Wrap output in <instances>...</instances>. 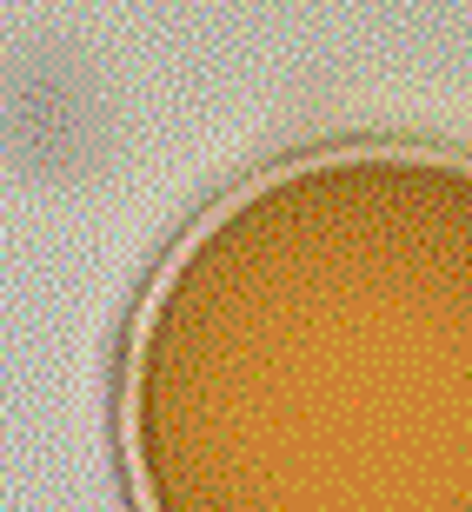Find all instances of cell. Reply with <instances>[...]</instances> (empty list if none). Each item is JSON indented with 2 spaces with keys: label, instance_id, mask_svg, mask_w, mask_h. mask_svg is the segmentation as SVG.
Masks as SVG:
<instances>
[{
  "label": "cell",
  "instance_id": "6da1fadb",
  "mask_svg": "<svg viewBox=\"0 0 472 512\" xmlns=\"http://www.w3.org/2000/svg\"><path fill=\"white\" fill-rule=\"evenodd\" d=\"M133 512H472V153L333 140L153 266L120 353Z\"/></svg>",
  "mask_w": 472,
  "mask_h": 512
}]
</instances>
